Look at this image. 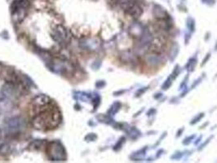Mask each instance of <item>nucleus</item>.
Wrapping results in <instances>:
<instances>
[{
  "label": "nucleus",
  "mask_w": 217,
  "mask_h": 163,
  "mask_svg": "<svg viewBox=\"0 0 217 163\" xmlns=\"http://www.w3.org/2000/svg\"><path fill=\"white\" fill-rule=\"evenodd\" d=\"M61 121V115L57 109L45 110L37 114L32 120V124L36 129L44 131L56 127Z\"/></svg>",
  "instance_id": "obj_1"
},
{
  "label": "nucleus",
  "mask_w": 217,
  "mask_h": 163,
  "mask_svg": "<svg viewBox=\"0 0 217 163\" xmlns=\"http://www.w3.org/2000/svg\"><path fill=\"white\" fill-rule=\"evenodd\" d=\"M51 102L52 101L50 97L46 95H40V96H36L31 102V108H30L31 114L33 113L34 115H37L42 112H44L45 110L48 109L47 107Z\"/></svg>",
  "instance_id": "obj_2"
},
{
  "label": "nucleus",
  "mask_w": 217,
  "mask_h": 163,
  "mask_svg": "<svg viewBox=\"0 0 217 163\" xmlns=\"http://www.w3.org/2000/svg\"><path fill=\"white\" fill-rule=\"evenodd\" d=\"M47 154L52 161H64L66 158L65 150L61 143L54 141L47 147Z\"/></svg>",
  "instance_id": "obj_3"
},
{
  "label": "nucleus",
  "mask_w": 217,
  "mask_h": 163,
  "mask_svg": "<svg viewBox=\"0 0 217 163\" xmlns=\"http://www.w3.org/2000/svg\"><path fill=\"white\" fill-rule=\"evenodd\" d=\"M52 37L55 42L58 43H65L70 41V34L63 25H56L52 31Z\"/></svg>",
  "instance_id": "obj_4"
},
{
  "label": "nucleus",
  "mask_w": 217,
  "mask_h": 163,
  "mask_svg": "<svg viewBox=\"0 0 217 163\" xmlns=\"http://www.w3.org/2000/svg\"><path fill=\"white\" fill-rule=\"evenodd\" d=\"M24 127L23 120L20 118H13L7 123V131L9 135H15L20 131Z\"/></svg>",
  "instance_id": "obj_5"
},
{
  "label": "nucleus",
  "mask_w": 217,
  "mask_h": 163,
  "mask_svg": "<svg viewBox=\"0 0 217 163\" xmlns=\"http://www.w3.org/2000/svg\"><path fill=\"white\" fill-rule=\"evenodd\" d=\"M125 11L133 17H140L143 13V8L139 4L138 1L136 0Z\"/></svg>",
  "instance_id": "obj_6"
},
{
  "label": "nucleus",
  "mask_w": 217,
  "mask_h": 163,
  "mask_svg": "<svg viewBox=\"0 0 217 163\" xmlns=\"http://www.w3.org/2000/svg\"><path fill=\"white\" fill-rule=\"evenodd\" d=\"M153 13H154L155 17L158 18V20H166V19H168V16H170L167 14V11L162 7L161 5L156 4V3L154 4Z\"/></svg>",
  "instance_id": "obj_7"
},
{
  "label": "nucleus",
  "mask_w": 217,
  "mask_h": 163,
  "mask_svg": "<svg viewBox=\"0 0 217 163\" xmlns=\"http://www.w3.org/2000/svg\"><path fill=\"white\" fill-rule=\"evenodd\" d=\"M12 108V103L11 100L4 96H0V112H7L11 109Z\"/></svg>",
  "instance_id": "obj_8"
},
{
  "label": "nucleus",
  "mask_w": 217,
  "mask_h": 163,
  "mask_svg": "<svg viewBox=\"0 0 217 163\" xmlns=\"http://www.w3.org/2000/svg\"><path fill=\"white\" fill-rule=\"evenodd\" d=\"M144 32H145V30H144L143 26L138 22H137V24H134L133 25H132V27L130 28V33L132 34V35H133L134 37H137V38L141 37V36L143 35Z\"/></svg>",
  "instance_id": "obj_9"
},
{
  "label": "nucleus",
  "mask_w": 217,
  "mask_h": 163,
  "mask_svg": "<svg viewBox=\"0 0 217 163\" xmlns=\"http://www.w3.org/2000/svg\"><path fill=\"white\" fill-rule=\"evenodd\" d=\"M147 61L149 63H150L151 65H158L159 63V59H158V56H152V55H150V56H147Z\"/></svg>",
  "instance_id": "obj_10"
},
{
  "label": "nucleus",
  "mask_w": 217,
  "mask_h": 163,
  "mask_svg": "<svg viewBox=\"0 0 217 163\" xmlns=\"http://www.w3.org/2000/svg\"><path fill=\"white\" fill-rule=\"evenodd\" d=\"M42 144H43V141L42 140H34L33 143L30 144V149L32 150H37L38 149V148H40V146L42 145Z\"/></svg>",
  "instance_id": "obj_11"
},
{
  "label": "nucleus",
  "mask_w": 217,
  "mask_h": 163,
  "mask_svg": "<svg viewBox=\"0 0 217 163\" xmlns=\"http://www.w3.org/2000/svg\"><path fill=\"white\" fill-rule=\"evenodd\" d=\"M122 57L124 58L123 59V60H124V61H130L132 59H133V54L129 52H124L122 54Z\"/></svg>",
  "instance_id": "obj_12"
},
{
  "label": "nucleus",
  "mask_w": 217,
  "mask_h": 163,
  "mask_svg": "<svg viewBox=\"0 0 217 163\" xmlns=\"http://www.w3.org/2000/svg\"><path fill=\"white\" fill-rule=\"evenodd\" d=\"M9 151H10V147H9L8 144H3L0 148V152L2 153H7Z\"/></svg>",
  "instance_id": "obj_13"
},
{
  "label": "nucleus",
  "mask_w": 217,
  "mask_h": 163,
  "mask_svg": "<svg viewBox=\"0 0 217 163\" xmlns=\"http://www.w3.org/2000/svg\"><path fill=\"white\" fill-rule=\"evenodd\" d=\"M203 4H206L207 6H213L215 5V0H201Z\"/></svg>",
  "instance_id": "obj_14"
},
{
  "label": "nucleus",
  "mask_w": 217,
  "mask_h": 163,
  "mask_svg": "<svg viewBox=\"0 0 217 163\" xmlns=\"http://www.w3.org/2000/svg\"><path fill=\"white\" fill-rule=\"evenodd\" d=\"M202 117H203V114H200V115H198V117H197V116L196 117V118H195L193 119V120L192 122H190V123H191V124H194V123H196V122H199V121H198V120H200V119H201L202 118Z\"/></svg>",
  "instance_id": "obj_15"
},
{
  "label": "nucleus",
  "mask_w": 217,
  "mask_h": 163,
  "mask_svg": "<svg viewBox=\"0 0 217 163\" xmlns=\"http://www.w3.org/2000/svg\"><path fill=\"white\" fill-rule=\"evenodd\" d=\"M2 66H1V65H0V75H1V74H2Z\"/></svg>",
  "instance_id": "obj_16"
}]
</instances>
